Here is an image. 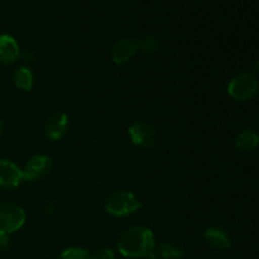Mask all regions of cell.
<instances>
[{"mask_svg": "<svg viewBox=\"0 0 259 259\" xmlns=\"http://www.w3.org/2000/svg\"><path fill=\"white\" fill-rule=\"evenodd\" d=\"M156 239L149 228L134 225L120 234L118 239V250L125 258L154 259Z\"/></svg>", "mask_w": 259, "mask_h": 259, "instance_id": "obj_1", "label": "cell"}, {"mask_svg": "<svg viewBox=\"0 0 259 259\" xmlns=\"http://www.w3.org/2000/svg\"><path fill=\"white\" fill-rule=\"evenodd\" d=\"M142 209V204L129 191H116L105 201V211L115 218H125Z\"/></svg>", "mask_w": 259, "mask_h": 259, "instance_id": "obj_2", "label": "cell"}, {"mask_svg": "<svg viewBox=\"0 0 259 259\" xmlns=\"http://www.w3.org/2000/svg\"><path fill=\"white\" fill-rule=\"evenodd\" d=\"M259 89L258 78L254 73H240L233 77L228 83L227 91L229 96L238 101H247L257 94Z\"/></svg>", "mask_w": 259, "mask_h": 259, "instance_id": "obj_3", "label": "cell"}, {"mask_svg": "<svg viewBox=\"0 0 259 259\" xmlns=\"http://www.w3.org/2000/svg\"><path fill=\"white\" fill-rule=\"evenodd\" d=\"M25 211L17 204L0 205V232L5 234H12L18 232L24 225Z\"/></svg>", "mask_w": 259, "mask_h": 259, "instance_id": "obj_4", "label": "cell"}, {"mask_svg": "<svg viewBox=\"0 0 259 259\" xmlns=\"http://www.w3.org/2000/svg\"><path fill=\"white\" fill-rule=\"evenodd\" d=\"M129 137L134 146L141 148H149L157 141V133L153 125L146 121H136L128 129Z\"/></svg>", "mask_w": 259, "mask_h": 259, "instance_id": "obj_5", "label": "cell"}, {"mask_svg": "<svg viewBox=\"0 0 259 259\" xmlns=\"http://www.w3.org/2000/svg\"><path fill=\"white\" fill-rule=\"evenodd\" d=\"M51 169H52L51 157L45 156V154H37V156H33L25 164L24 169H23V179L30 182L37 181L50 174Z\"/></svg>", "mask_w": 259, "mask_h": 259, "instance_id": "obj_6", "label": "cell"}, {"mask_svg": "<svg viewBox=\"0 0 259 259\" xmlns=\"http://www.w3.org/2000/svg\"><path fill=\"white\" fill-rule=\"evenodd\" d=\"M23 169L12 161L0 159V187L2 189H15L23 181Z\"/></svg>", "mask_w": 259, "mask_h": 259, "instance_id": "obj_7", "label": "cell"}, {"mask_svg": "<svg viewBox=\"0 0 259 259\" xmlns=\"http://www.w3.org/2000/svg\"><path fill=\"white\" fill-rule=\"evenodd\" d=\"M68 131V116L65 113H56L48 116L45 123V136L50 141H58Z\"/></svg>", "mask_w": 259, "mask_h": 259, "instance_id": "obj_8", "label": "cell"}, {"mask_svg": "<svg viewBox=\"0 0 259 259\" xmlns=\"http://www.w3.org/2000/svg\"><path fill=\"white\" fill-rule=\"evenodd\" d=\"M20 57V47L15 38L9 34H0V62L12 65Z\"/></svg>", "mask_w": 259, "mask_h": 259, "instance_id": "obj_9", "label": "cell"}, {"mask_svg": "<svg viewBox=\"0 0 259 259\" xmlns=\"http://www.w3.org/2000/svg\"><path fill=\"white\" fill-rule=\"evenodd\" d=\"M138 51L137 42L132 39H120L111 48V58L116 65H123L132 60Z\"/></svg>", "mask_w": 259, "mask_h": 259, "instance_id": "obj_10", "label": "cell"}, {"mask_svg": "<svg viewBox=\"0 0 259 259\" xmlns=\"http://www.w3.org/2000/svg\"><path fill=\"white\" fill-rule=\"evenodd\" d=\"M204 238L207 244L218 250H224L232 245V238L227 230L219 227H210L205 230Z\"/></svg>", "mask_w": 259, "mask_h": 259, "instance_id": "obj_11", "label": "cell"}, {"mask_svg": "<svg viewBox=\"0 0 259 259\" xmlns=\"http://www.w3.org/2000/svg\"><path fill=\"white\" fill-rule=\"evenodd\" d=\"M259 144V134L257 132L245 129L238 134L235 139V147L242 152H250L255 149Z\"/></svg>", "mask_w": 259, "mask_h": 259, "instance_id": "obj_12", "label": "cell"}, {"mask_svg": "<svg viewBox=\"0 0 259 259\" xmlns=\"http://www.w3.org/2000/svg\"><path fill=\"white\" fill-rule=\"evenodd\" d=\"M13 82L18 89L24 91H29L34 85V75L29 67H18L13 73Z\"/></svg>", "mask_w": 259, "mask_h": 259, "instance_id": "obj_13", "label": "cell"}, {"mask_svg": "<svg viewBox=\"0 0 259 259\" xmlns=\"http://www.w3.org/2000/svg\"><path fill=\"white\" fill-rule=\"evenodd\" d=\"M159 254L163 259H181L185 250L182 245L175 242H163L159 247Z\"/></svg>", "mask_w": 259, "mask_h": 259, "instance_id": "obj_14", "label": "cell"}, {"mask_svg": "<svg viewBox=\"0 0 259 259\" xmlns=\"http://www.w3.org/2000/svg\"><path fill=\"white\" fill-rule=\"evenodd\" d=\"M58 259H91V254L83 248L70 247L61 253Z\"/></svg>", "mask_w": 259, "mask_h": 259, "instance_id": "obj_15", "label": "cell"}, {"mask_svg": "<svg viewBox=\"0 0 259 259\" xmlns=\"http://www.w3.org/2000/svg\"><path fill=\"white\" fill-rule=\"evenodd\" d=\"M137 46L142 52H154L159 48V40L156 37H144L137 42Z\"/></svg>", "mask_w": 259, "mask_h": 259, "instance_id": "obj_16", "label": "cell"}, {"mask_svg": "<svg viewBox=\"0 0 259 259\" xmlns=\"http://www.w3.org/2000/svg\"><path fill=\"white\" fill-rule=\"evenodd\" d=\"M115 254L109 248H100V249L95 250L94 254H91V259H114Z\"/></svg>", "mask_w": 259, "mask_h": 259, "instance_id": "obj_17", "label": "cell"}, {"mask_svg": "<svg viewBox=\"0 0 259 259\" xmlns=\"http://www.w3.org/2000/svg\"><path fill=\"white\" fill-rule=\"evenodd\" d=\"M9 235L5 234V233H2L0 232V249H3V248H7L8 245H9Z\"/></svg>", "mask_w": 259, "mask_h": 259, "instance_id": "obj_18", "label": "cell"}, {"mask_svg": "<svg viewBox=\"0 0 259 259\" xmlns=\"http://www.w3.org/2000/svg\"><path fill=\"white\" fill-rule=\"evenodd\" d=\"M3 129H4V123L0 120V136H2V133H3Z\"/></svg>", "mask_w": 259, "mask_h": 259, "instance_id": "obj_19", "label": "cell"}]
</instances>
